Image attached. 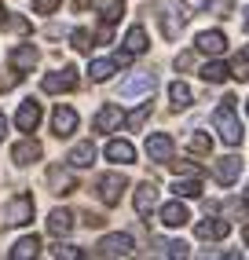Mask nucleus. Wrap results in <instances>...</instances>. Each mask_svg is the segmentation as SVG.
<instances>
[{
    "label": "nucleus",
    "instance_id": "nucleus-1",
    "mask_svg": "<svg viewBox=\"0 0 249 260\" xmlns=\"http://www.w3.org/2000/svg\"><path fill=\"white\" fill-rule=\"evenodd\" d=\"M212 125H216V132H220V140L227 143V147H238L242 143V121H238V110H235V99H220V107H216V114H212Z\"/></svg>",
    "mask_w": 249,
    "mask_h": 260
},
{
    "label": "nucleus",
    "instance_id": "nucleus-2",
    "mask_svg": "<svg viewBox=\"0 0 249 260\" xmlns=\"http://www.w3.org/2000/svg\"><path fill=\"white\" fill-rule=\"evenodd\" d=\"M187 8L180 4V0H158V22H162V33H165V41H176L183 33L187 26Z\"/></svg>",
    "mask_w": 249,
    "mask_h": 260
},
{
    "label": "nucleus",
    "instance_id": "nucleus-3",
    "mask_svg": "<svg viewBox=\"0 0 249 260\" xmlns=\"http://www.w3.org/2000/svg\"><path fill=\"white\" fill-rule=\"evenodd\" d=\"M96 253H99V256H132V253H136V242H132V235L117 231V235H106V238H99Z\"/></svg>",
    "mask_w": 249,
    "mask_h": 260
},
{
    "label": "nucleus",
    "instance_id": "nucleus-4",
    "mask_svg": "<svg viewBox=\"0 0 249 260\" xmlns=\"http://www.w3.org/2000/svg\"><path fill=\"white\" fill-rule=\"evenodd\" d=\"M124 187H129V180H124L121 172H106V176H99V183H96V190H99L103 205H117Z\"/></svg>",
    "mask_w": 249,
    "mask_h": 260
},
{
    "label": "nucleus",
    "instance_id": "nucleus-5",
    "mask_svg": "<svg viewBox=\"0 0 249 260\" xmlns=\"http://www.w3.org/2000/svg\"><path fill=\"white\" fill-rule=\"evenodd\" d=\"M242 165H245V161L238 158V154H227V158H220L216 165H212V176H216V183L231 187V183L242 176Z\"/></svg>",
    "mask_w": 249,
    "mask_h": 260
},
{
    "label": "nucleus",
    "instance_id": "nucleus-6",
    "mask_svg": "<svg viewBox=\"0 0 249 260\" xmlns=\"http://www.w3.org/2000/svg\"><path fill=\"white\" fill-rule=\"evenodd\" d=\"M29 220H33V198L29 194H15L8 202V223L11 228H22V223H29Z\"/></svg>",
    "mask_w": 249,
    "mask_h": 260
},
{
    "label": "nucleus",
    "instance_id": "nucleus-7",
    "mask_svg": "<svg viewBox=\"0 0 249 260\" xmlns=\"http://www.w3.org/2000/svg\"><path fill=\"white\" fill-rule=\"evenodd\" d=\"M41 88L48 92V95H59V92H70V88H77V70H59V74H48L44 81H41Z\"/></svg>",
    "mask_w": 249,
    "mask_h": 260
},
{
    "label": "nucleus",
    "instance_id": "nucleus-8",
    "mask_svg": "<svg viewBox=\"0 0 249 260\" xmlns=\"http://www.w3.org/2000/svg\"><path fill=\"white\" fill-rule=\"evenodd\" d=\"M51 132H55L59 140L74 136L77 132V110L74 107H55V114H51Z\"/></svg>",
    "mask_w": 249,
    "mask_h": 260
},
{
    "label": "nucleus",
    "instance_id": "nucleus-9",
    "mask_svg": "<svg viewBox=\"0 0 249 260\" xmlns=\"http://www.w3.org/2000/svg\"><path fill=\"white\" fill-rule=\"evenodd\" d=\"M172 150H176V143H172V136H165V132H154V136H147V158L150 161H169L172 158Z\"/></svg>",
    "mask_w": 249,
    "mask_h": 260
},
{
    "label": "nucleus",
    "instance_id": "nucleus-10",
    "mask_svg": "<svg viewBox=\"0 0 249 260\" xmlns=\"http://www.w3.org/2000/svg\"><path fill=\"white\" fill-rule=\"evenodd\" d=\"M74 4H77V8L92 4V8L99 11V19H103L106 26H114V22L121 19V15H124V4H121V0H74Z\"/></svg>",
    "mask_w": 249,
    "mask_h": 260
},
{
    "label": "nucleus",
    "instance_id": "nucleus-11",
    "mask_svg": "<svg viewBox=\"0 0 249 260\" xmlns=\"http://www.w3.org/2000/svg\"><path fill=\"white\" fill-rule=\"evenodd\" d=\"M48 187L55 190V194H70V190H77V180H74V172H70V169L51 165L48 169Z\"/></svg>",
    "mask_w": 249,
    "mask_h": 260
},
{
    "label": "nucleus",
    "instance_id": "nucleus-12",
    "mask_svg": "<svg viewBox=\"0 0 249 260\" xmlns=\"http://www.w3.org/2000/svg\"><path fill=\"white\" fill-rule=\"evenodd\" d=\"M154 84H158L154 74H136V77H129V81H121V95H124V99L147 95V92H154Z\"/></svg>",
    "mask_w": 249,
    "mask_h": 260
},
{
    "label": "nucleus",
    "instance_id": "nucleus-13",
    "mask_svg": "<svg viewBox=\"0 0 249 260\" xmlns=\"http://www.w3.org/2000/svg\"><path fill=\"white\" fill-rule=\"evenodd\" d=\"M124 125V114H121V107H114V103H106V107L96 114V132H114V128H121Z\"/></svg>",
    "mask_w": 249,
    "mask_h": 260
},
{
    "label": "nucleus",
    "instance_id": "nucleus-14",
    "mask_svg": "<svg viewBox=\"0 0 249 260\" xmlns=\"http://www.w3.org/2000/svg\"><path fill=\"white\" fill-rule=\"evenodd\" d=\"M132 202H136V213H139V216H150V213H154V205H158V187H154L150 180H147V183H139Z\"/></svg>",
    "mask_w": 249,
    "mask_h": 260
},
{
    "label": "nucleus",
    "instance_id": "nucleus-15",
    "mask_svg": "<svg viewBox=\"0 0 249 260\" xmlns=\"http://www.w3.org/2000/svg\"><path fill=\"white\" fill-rule=\"evenodd\" d=\"M11 70H19V74H26V70H33L37 66V48L33 44H19V48H11Z\"/></svg>",
    "mask_w": 249,
    "mask_h": 260
},
{
    "label": "nucleus",
    "instance_id": "nucleus-16",
    "mask_svg": "<svg viewBox=\"0 0 249 260\" xmlns=\"http://www.w3.org/2000/svg\"><path fill=\"white\" fill-rule=\"evenodd\" d=\"M15 121H19L22 132H33V128L41 125V103L37 99H26L22 107H19V114H15Z\"/></svg>",
    "mask_w": 249,
    "mask_h": 260
},
{
    "label": "nucleus",
    "instance_id": "nucleus-17",
    "mask_svg": "<svg viewBox=\"0 0 249 260\" xmlns=\"http://www.w3.org/2000/svg\"><path fill=\"white\" fill-rule=\"evenodd\" d=\"M11 161H15V165H33V161H41V143H37V140L15 143V147H11Z\"/></svg>",
    "mask_w": 249,
    "mask_h": 260
},
{
    "label": "nucleus",
    "instance_id": "nucleus-18",
    "mask_svg": "<svg viewBox=\"0 0 249 260\" xmlns=\"http://www.w3.org/2000/svg\"><path fill=\"white\" fill-rule=\"evenodd\" d=\"M198 51H205V55H224V51H227V37L220 29H205V33H198Z\"/></svg>",
    "mask_w": 249,
    "mask_h": 260
},
{
    "label": "nucleus",
    "instance_id": "nucleus-19",
    "mask_svg": "<svg viewBox=\"0 0 249 260\" xmlns=\"http://www.w3.org/2000/svg\"><path fill=\"white\" fill-rule=\"evenodd\" d=\"M194 235L205 238V242H220V238L231 235V220H205V223H198V228H194Z\"/></svg>",
    "mask_w": 249,
    "mask_h": 260
},
{
    "label": "nucleus",
    "instance_id": "nucleus-20",
    "mask_svg": "<svg viewBox=\"0 0 249 260\" xmlns=\"http://www.w3.org/2000/svg\"><path fill=\"white\" fill-rule=\"evenodd\" d=\"M187 220H191V213H187V205L180 198L169 202V205H162V223H165V228H183Z\"/></svg>",
    "mask_w": 249,
    "mask_h": 260
},
{
    "label": "nucleus",
    "instance_id": "nucleus-21",
    "mask_svg": "<svg viewBox=\"0 0 249 260\" xmlns=\"http://www.w3.org/2000/svg\"><path fill=\"white\" fill-rule=\"evenodd\" d=\"M106 158L117 161V165H132L136 161V147L129 140H110V143H106Z\"/></svg>",
    "mask_w": 249,
    "mask_h": 260
},
{
    "label": "nucleus",
    "instance_id": "nucleus-22",
    "mask_svg": "<svg viewBox=\"0 0 249 260\" xmlns=\"http://www.w3.org/2000/svg\"><path fill=\"white\" fill-rule=\"evenodd\" d=\"M70 169H88V165H92L96 161V147H92V140H81L74 150H70Z\"/></svg>",
    "mask_w": 249,
    "mask_h": 260
},
{
    "label": "nucleus",
    "instance_id": "nucleus-23",
    "mask_svg": "<svg viewBox=\"0 0 249 260\" xmlns=\"http://www.w3.org/2000/svg\"><path fill=\"white\" fill-rule=\"evenodd\" d=\"M48 231H51V235H59V238H66L70 231H74V213H66V209L48 213Z\"/></svg>",
    "mask_w": 249,
    "mask_h": 260
},
{
    "label": "nucleus",
    "instance_id": "nucleus-24",
    "mask_svg": "<svg viewBox=\"0 0 249 260\" xmlns=\"http://www.w3.org/2000/svg\"><path fill=\"white\" fill-rule=\"evenodd\" d=\"M37 253H41V238H37V235H29V238H19V242L11 246V260H33Z\"/></svg>",
    "mask_w": 249,
    "mask_h": 260
},
{
    "label": "nucleus",
    "instance_id": "nucleus-25",
    "mask_svg": "<svg viewBox=\"0 0 249 260\" xmlns=\"http://www.w3.org/2000/svg\"><path fill=\"white\" fill-rule=\"evenodd\" d=\"M124 51H132V55H143L147 51V29L143 26H132L124 33Z\"/></svg>",
    "mask_w": 249,
    "mask_h": 260
},
{
    "label": "nucleus",
    "instance_id": "nucleus-26",
    "mask_svg": "<svg viewBox=\"0 0 249 260\" xmlns=\"http://www.w3.org/2000/svg\"><path fill=\"white\" fill-rule=\"evenodd\" d=\"M114 70H117L114 59H92V62H88V77H92V81H110Z\"/></svg>",
    "mask_w": 249,
    "mask_h": 260
},
{
    "label": "nucleus",
    "instance_id": "nucleus-27",
    "mask_svg": "<svg viewBox=\"0 0 249 260\" xmlns=\"http://www.w3.org/2000/svg\"><path fill=\"white\" fill-rule=\"evenodd\" d=\"M172 194H176V198H198V194H202V180H198V176H191V180H180V176H176Z\"/></svg>",
    "mask_w": 249,
    "mask_h": 260
},
{
    "label": "nucleus",
    "instance_id": "nucleus-28",
    "mask_svg": "<svg viewBox=\"0 0 249 260\" xmlns=\"http://www.w3.org/2000/svg\"><path fill=\"white\" fill-rule=\"evenodd\" d=\"M169 99H172V107H176V110H187L194 95H191V88H187L183 81H172V84H169Z\"/></svg>",
    "mask_w": 249,
    "mask_h": 260
},
{
    "label": "nucleus",
    "instance_id": "nucleus-29",
    "mask_svg": "<svg viewBox=\"0 0 249 260\" xmlns=\"http://www.w3.org/2000/svg\"><path fill=\"white\" fill-rule=\"evenodd\" d=\"M227 77H231V70H227L224 62H205V66H202V81H205V84H224Z\"/></svg>",
    "mask_w": 249,
    "mask_h": 260
},
{
    "label": "nucleus",
    "instance_id": "nucleus-30",
    "mask_svg": "<svg viewBox=\"0 0 249 260\" xmlns=\"http://www.w3.org/2000/svg\"><path fill=\"white\" fill-rule=\"evenodd\" d=\"M154 249L162 256H187V242H162V238H158Z\"/></svg>",
    "mask_w": 249,
    "mask_h": 260
},
{
    "label": "nucleus",
    "instance_id": "nucleus-31",
    "mask_svg": "<svg viewBox=\"0 0 249 260\" xmlns=\"http://www.w3.org/2000/svg\"><path fill=\"white\" fill-rule=\"evenodd\" d=\"M147 117H150V103H143L139 110H132L129 117H124V125H129V128L136 132V128H143V125H147Z\"/></svg>",
    "mask_w": 249,
    "mask_h": 260
},
{
    "label": "nucleus",
    "instance_id": "nucleus-32",
    "mask_svg": "<svg viewBox=\"0 0 249 260\" xmlns=\"http://www.w3.org/2000/svg\"><path fill=\"white\" fill-rule=\"evenodd\" d=\"M231 77H238V81H249V48L242 51L238 59H235V66H231Z\"/></svg>",
    "mask_w": 249,
    "mask_h": 260
},
{
    "label": "nucleus",
    "instance_id": "nucleus-33",
    "mask_svg": "<svg viewBox=\"0 0 249 260\" xmlns=\"http://www.w3.org/2000/svg\"><path fill=\"white\" fill-rule=\"evenodd\" d=\"M70 41H74L77 51H92V33H88V29H74V33H70Z\"/></svg>",
    "mask_w": 249,
    "mask_h": 260
},
{
    "label": "nucleus",
    "instance_id": "nucleus-34",
    "mask_svg": "<svg viewBox=\"0 0 249 260\" xmlns=\"http://www.w3.org/2000/svg\"><path fill=\"white\" fill-rule=\"evenodd\" d=\"M187 143H191V150H198V154H209V150H212V140H209L205 132H194Z\"/></svg>",
    "mask_w": 249,
    "mask_h": 260
},
{
    "label": "nucleus",
    "instance_id": "nucleus-35",
    "mask_svg": "<svg viewBox=\"0 0 249 260\" xmlns=\"http://www.w3.org/2000/svg\"><path fill=\"white\" fill-rule=\"evenodd\" d=\"M51 253H55L59 260H81L84 253L77 249V246H55V249H51Z\"/></svg>",
    "mask_w": 249,
    "mask_h": 260
},
{
    "label": "nucleus",
    "instance_id": "nucleus-36",
    "mask_svg": "<svg viewBox=\"0 0 249 260\" xmlns=\"http://www.w3.org/2000/svg\"><path fill=\"white\" fill-rule=\"evenodd\" d=\"M202 8L205 11H216V15H231V0H205Z\"/></svg>",
    "mask_w": 249,
    "mask_h": 260
},
{
    "label": "nucleus",
    "instance_id": "nucleus-37",
    "mask_svg": "<svg viewBox=\"0 0 249 260\" xmlns=\"http://www.w3.org/2000/svg\"><path fill=\"white\" fill-rule=\"evenodd\" d=\"M63 4V0H33V8H37V15H51V11H55Z\"/></svg>",
    "mask_w": 249,
    "mask_h": 260
},
{
    "label": "nucleus",
    "instance_id": "nucleus-38",
    "mask_svg": "<svg viewBox=\"0 0 249 260\" xmlns=\"http://www.w3.org/2000/svg\"><path fill=\"white\" fill-rule=\"evenodd\" d=\"M191 62H194V55H191V51H183V55H176V66H180V70H187Z\"/></svg>",
    "mask_w": 249,
    "mask_h": 260
},
{
    "label": "nucleus",
    "instance_id": "nucleus-39",
    "mask_svg": "<svg viewBox=\"0 0 249 260\" xmlns=\"http://www.w3.org/2000/svg\"><path fill=\"white\" fill-rule=\"evenodd\" d=\"M4 136H8V117L0 114V143H4Z\"/></svg>",
    "mask_w": 249,
    "mask_h": 260
},
{
    "label": "nucleus",
    "instance_id": "nucleus-40",
    "mask_svg": "<svg viewBox=\"0 0 249 260\" xmlns=\"http://www.w3.org/2000/svg\"><path fill=\"white\" fill-rule=\"evenodd\" d=\"M242 26H245V29H249V8H245V11H242Z\"/></svg>",
    "mask_w": 249,
    "mask_h": 260
},
{
    "label": "nucleus",
    "instance_id": "nucleus-41",
    "mask_svg": "<svg viewBox=\"0 0 249 260\" xmlns=\"http://www.w3.org/2000/svg\"><path fill=\"white\" fill-rule=\"evenodd\" d=\"M242 238H245V246H249V223H245V231H242Z\"/></svg>",
    "mask_w": 249,
    "mask_h": 260
},
{
    "label": "nucleus",
    "instance_id": "nucleus-42",
    "mask_svg": "<svg viewBox=\"0 0 249 260\" xmlns=\"http://www.w3.org/2000/svg\"><path fill=\"white\" fill-rule=\"evenodd\" d=\"M0 26H4V4H0Z\"/></svg>",
    "mask_w": 249,
    "mask_h": 260
},
{
    "label": "nucleus",
    "instance_id": "nucleus-43",
    "mask_svg": "<svg viewBox=\"0 0 249 260\" xmlns=\"http://www.w3.org/2000/svg\"><path fill=\"white\" fill-rule=\"evenodd\" d=\"M245 205H249V190H245Z\"/></svg>",
    "mask_w": 249,
    "mask_h": 260
},
{
    "label": "nucleus",
    "instance_id": "nucleus-44",
    "mask_svg": "<svg viewBox=\"0 0 249 260\" xmlns=\"http://www.w3.org/2000/svg\"><path fill=\"white\" fill-rule=\"evenodd\" d=\"M245 110H249V103H245Z\"/></svg>",
    "mask_w": 249,
    "mask_h": 260
}]
</instances>
